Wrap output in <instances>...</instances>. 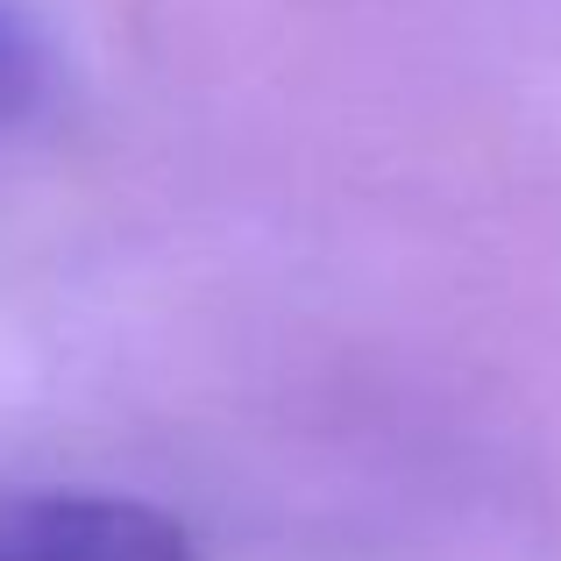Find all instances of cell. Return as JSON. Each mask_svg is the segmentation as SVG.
I'll return each mask as SVG.
<instances>
[{
    "instance_id": "obj_1",
    "label": "cell",
    "mask_w": 561,
    "mask_h": 561,
    "mask_svg": "<svg viewBox=\"0 0 561 561\" xmlns=\"http://www.w3.org/2000/svg\"><path fill=\"white\" fill-rule=\"evenodd\" d=\"M0 561H199L171 512L114 491L0 497Z\"/></svg>"
},
{
    "instance_id": "obj_2",
    "label": "cell",
    "mask_w": 561,
    "mask_h": 561,
    "mask_svg": "<svg viewBox=\"0 0 561 561\" xmlns=\"http://www.w3.org/2000/svg\"><path fill=\"white\" fill-rule=\"evenodd\" d=\"M43 93V43L14 8H0V128L22 122Z\"/></svg>"
}]
</instances>
